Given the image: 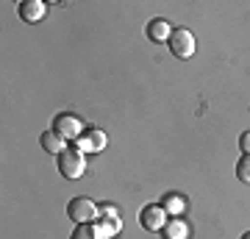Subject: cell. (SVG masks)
Segmentation results:
<instances>
[{"label": "cell", "mask_w": 250, "mask_h": 239, "mask_svg": "<svg viewBox=\"0 0 250 239\" xmlns=\"http://www.w3.org/2000/svg\"><path fill=\"white\" fill-rule=\"evenodd\" d=\"M56 164H59V173H62L67 181H75V178L83 175V170H86V159H83V151H81L78 145H67L59 156H56Z\"/></svg>", "instance_id": "1"}, {"label": "cell", "mask_w": 250, "mask_h": 239, "mask_svg": "<svg viewBox=\"0 0 250 239\" xmlns=\"http://www.w3.org/2000/svg\"><path fill=\"white\" fill-rule=\"evenodd\" d=\"M50 131H56L64 142H78L81 136H83V131H86V125L81 123L78 114H72V111H62V114L53 117V128H50Z\"/></svg>", "instance_id": "2"}, {"label": "cell", "mask_w": 250, "mask_h": 239, "mask_svg": "<svg viewBox=\"0 0 250 239\" xmlns=\"http://www.w3.org/2000/svg\"><path fill=\"white\" fill-rule=\"evenodd\" d=\"M100 239H114L123 231V220H120V209L111 203H100V217L95 220Z\"/></svg>", "instance_id": "3"}, {"label": "cell", "mask_w": 250, "mask_h": 239, "mask_svg": "<svg viewBox=\"0 0 250 239\" xmlns=\"http://www.w3.org/2000/svg\"><path fill=\"white\" fill-rule=\"evenodd\" d=\"M167 44H170V50L175 59H192L195 56V34L189 31V28H172L170 39H167Z\"/></svg>", "instance_id": "4"}, {"label": "cell", "mask_w": 250, "mask_h": 239, "mask_svg": "<svg viewBox=\"0 0 250 239\" xmlns=\"http://www.w3.org/2000/svg\"><path fill=\"white\" fill-rule=\"evenodd\" d=\"M67 217L72 222H95L100 217V206H95V200L89 197H72L70 203H67Z\"/></svg>", "instance_id": "5"}, {"label": "cell", "mask_w": 250, "mask_h": 239, "mask_svg": "<svg viewBox=\"0 0 250 239\" xmlns=\"http://www.w3.org/2000/svg\"><path fill=\"white\" fill-rule=\"evenodd\" d=\"M167 220H170V214L161 209V203H147L139 212V225L145 231H150V234H161L164 225H167Z\"/></svg>", "instance_id": "6"}, {"label": "cell", "mask_w": 250, "mask_h": 239, "mask_svg": "<svg viewBox=\"0 0 250 239\" xmlns=\"http://www.w3.org/2000/svg\"><path fill=\"white\" fill-rule=\"evenodd\" d=\"M75 145H78L83 153H100L103 148H106V133L100 131V128H86L83 136H81Z\"/></svg>", "instance_id": "7"}, {"label": "cell", "mask_w": 250, "mask_h": 239, "mask_svg": "<svg viewBox=\"0 0 250 239\" xmlns=\"http://www.w3.org/2000/svg\"><path fill=\"white\" fill-rule=\"evenodd\" d=\"M172 34V28L167 20H161V17H153L147 20V25H145V36L150 39V42H167Z\"/></svg>", "instance_id": "8"}, {"label": "cell", "mask_w": 250, "mask_h": 239, "mask_svg": "<svg viewBox=\"0 0 250 239\" xmlns=\"http://www.w3.org/2000/svg\"><path fill=\"white\" fill-rule=\"evenodd\" d=\"M17 14L22 22H39L45 17V3L42 0H22L17 6Z\"/></svg>", "instance_id": "9"}, {"label": "cell", "mask_w": 250, "mask_h": 239, "mask_svg": "<svg viewBox=\"0 0 250 239\" xmlns=\"http://www.w3.org/2000/svg\"><path fill=\"white\" fill-rule=\"evenodd\" d=\"M189 222L181 220V217H170L167 220V225H164V231H161V237L164 239H189Z\"/></svg>", "instance_id": "10"}, {"label": "cell", "mask_w": 250, "mask_h": 239, "mask_svg": "<svg viewBox=\"0 0 250 239\" xmlns=\"http://www.w3.org/2000/svg\"><path fill=\"white\" fill-rule=\"evenodd\" d=\"M161 209L170 214V217H181L184 209H187V200H184V195H178V192H170V195L161 197Z\"/></svg>", "instance_id": "11"}, {"label": "cell", "mask_w": 250, "mask_h": 239, "mask_svg": "<svg viewBox=\"0 0 250 239\" xmlns=\"http://www.w3.org/2000/svg\"><path fill=\"white\" fill-rule=\"evenodd\" d=\"M39 145H42V151L56 153V156H59V153L64 151V148H67V142H64V139H62V136H59L56 131H45L42 136H39Z\"/></svg>", "instance_id": "12"}, {"label": "cell", "mask_w": 250, "mask_h": 239, "mask_svg": "<svg viewBox=\"0 0 250 239\" xmlns=\"http://www.w3.org/2000/svg\"><path fill=\"white\" fill-rule=\"evenodd\" d=\"M70 239H100V237H98L95 222H78V225L72 228V237Z\"/></svg>", "instance_id": "13"}, {"label": "cell", "mask_w": 250, "mask_h": 239, "mask_svg": "<svg viewBox=\"0 0 250 239\" xmlns=\"http://www.w3.org/2000/svg\"><path fill=\"white\" fill-rule=\"evenodd\" d=\"M236 178L250 184V153H242L239 161H236Z\"/></svg>", "instance_id": "14"}, {"label": "cell", "mask_w": 250, "mask_h": 239, "mask_svg": "<svg viewBox=\"0 0 250 239\" xmlns=\"http://www.w3.org/2000/svg\"><path fill=\"white\" fill-rule=\"evenodd\" d=\"M239 151L242 153H250V131H245L239 136Z\"/></svg>", "instance_id": "15"}, {"label": "cell", "mask_w": 250, "mask_h": 239, "mask_svg": "<svg viewBox=\"0 0 250 239\" xmlns=\"http://www.w3.org/2000/svg\"><path fill=\"white\" fill-rule=\"evenodd\" d=\"M242 239H250V231H248V234H242Z\"/></svg>", "instance_id": "16"}]
</instances>
